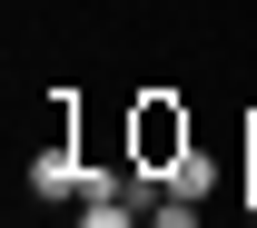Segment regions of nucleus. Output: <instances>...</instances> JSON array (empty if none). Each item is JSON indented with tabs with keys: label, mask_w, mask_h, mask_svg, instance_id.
Listing matches in <instances>:
<instances>
[{
	"label": "nucleus",
	"mask_w": 257,
	"mask_h": 228,
	"mask_svg": "<svg viewBox=\"0 0 257 228\" xmlns=\"http://www.w3.org/2000/svg\"><path fill=\"white\" fill-rule=\"evenodd\" d=\"M128 159H139V169H159V179H168V169L188 159V109L149 90L139 109H128Z\"/></svg>",
	"instance_id": "1"
},
{
	"label": "nucleus",
	"mask_w": 257,
	"mask_h": 228,
	"mask_svg": "<svg viewBox=\"0 0 257 228\" xmlns=\"http://www.w3.org/2000/svg\"><path fill=\"white\" fill-rule=\"evenodd\" d=\"M30 189H40V198H89V169L69 159V139H40V159H30Z\"/></svg>",
	"instance_id": "2"
},
{
	"label": "nucleus",
	"mask_w": 257,
	"mask_h": 228,
	"mask_svg": "<svg viewBox=\"0 0 257 228\" xmlns=\"http://www.w3.org/2000/svg\"><path fill=\"white\" fill-rule=\"evenodd\" d=\"M168 189H178V198H188V208H198V198H208V189H218V169H208V159H198V149H188V159H178V169H168Z\"/></svg>",
	"instance_id": "3"
},
{
	"label": "nucleus",
	"mask_w": 257,
	"mask_h": 228,
	"mask_svg": "<svg viewBox=\"0 0 257 228\" xmlns=\"http://www.w3.org/2000/svg\"><path fill=\"white\" fill-rule=\"evenodd\" d=\"M79 228H149V218H139L128 198H89V208H79Z\"/></svg>",
	"instance_id": "4"
},
{
	"label": "nucleus",
	"mask_w": 257,
	"mask_h": 228,
	"mask_svg": "<svg viewBox=\"0 0 257 228\" xmlns=\"http://www.w3.org/2000/svg\"><path fill=\"white\" fill-rule=\"evenodd\" d=\"M247 218H257V169H247Z\"/></svg>",
	"instance_id": "5"
}]
</instances>
